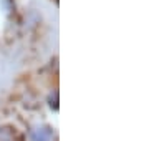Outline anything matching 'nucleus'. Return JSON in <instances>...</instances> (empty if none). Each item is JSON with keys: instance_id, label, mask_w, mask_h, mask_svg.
<instances>
[{"instance_id": "obj_1", "label": "nucleus", "mask_w": 149, "mask_h": 141, "mask_svg": "<svg viewBox=\"0 0 149 141\" xmlns=\"http://www.w3.org/2000/svg\"><path fill=\"white\" fill-rule=\"evenodd\" d=\"M0 5L5 8V12H10L13 3H12V0H0Z\"/></svg>"}]
</instances>
